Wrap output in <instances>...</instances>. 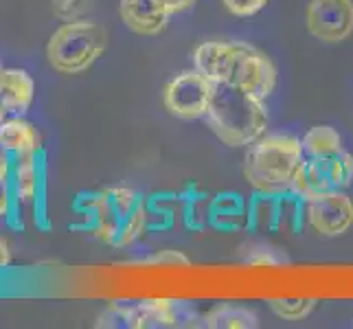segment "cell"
I'll list each match as a JSON object with an SVG mask.
<instances>
[{
    "label": "cell",
    "mask_w": 353,
    "mask_h": 329,
    "mask_svg": "<svg viewBox=\"0 0 353 329\" xmlns=\"http://www.w3.org/2000/svg\"><path fill=\"white\" fill-rule=\"evenodd\" d=\"M202 327L206 329H257L259 319L248 308L235 303H220L202 316Z\"/></svg>",
    "instance_id": "cell-18"
},
{
    "label": "cell",
    "mask_w": 353,
    "mask_h": 329,
    "mask_svg": "<svg viewBox=\"0 0 353 329\" xmlns=\"http://www.w3.org/2000/svg\"><path fill=\"white\" fill-rule=\"evenodd\" d=\"M161 5L167 9V14H182V11L191 9L193 5H196V0H161Z\"/></svg>",
    "instance_id": "cell-25"
},
{
    "label": "cell",
    "mask_w": 353,
    "mask_h": 329,
    "mask_svg": "<svg viewBox=\"0 0 353 329\" xmlns=\"http://www.w3.org/2000/svg\"><path fill=\"white\" fill-rule=\"evenodd\" d=\"M213 97V81L204 77L198 68L180 72L167 83L163 90V101L169 114L182 119V121H193L206 117Z\"/></svg>",
    "instance_id": "cell-9"
},
{
    "label": "cell",
    "mask_w": 353,
    "mask_h": 329,
    "mask_svg": "<svg viewBox=\"0 0 353 329\" xmlns=\"http://www.w3.org/2000/svg\"><path fill=\"white\" fill-rule=\"evenodd\" d=\"M248 200L239 191H220L209 200V226L220 233H235L246 228Z\"/></svg>",
    "instance_id": "cell-14"
},
{
    "label": "cell",
    "mask_w": 353,
    "mask_h": 329,
    "mask_svg": "<svg viewBox=\"0 0 353 329\" xmlns=\"http://www.w3.org/2000/svg\"><path fill=\"white\" fill-rule=\"evenodd\" d=\"M7 119V110H5V106H3V101H0V123Z\"/></svg>",
    "instance_id": "cell-27"
},
{
    "label": "cell",
    "mask_w": 353,
    "mask_h": 329,
    "mask_svg": "<svg viewBox=\"0 0 353 329\" xmlns=\"http://www.w3.org/2000/svg\"><path fill=\"white\" fill-rule=\"evenodd\" d=\"M35 94V83L31 75L22 68H3L0 70V101L7 114L22 117L31 108Z\"/></svg>",
    "instance_id": "cell-15"
},
{
    "label": "cell",
    "mask_w": 353,
    "mask_h": 329,
    "mask_svg": "<svg viewBox=\"0 0 353 329\" xmlns=\"http://www.w3.org/2000/svg\"><path fill=\"white\" fill-rule=\"evenodd\" d=\"M248 263H254V266H281V263H288L290 259L285 255L279 250V248H272V246H257L252 248L250 255L246 257Z\"/></svg>",
    "instance_id": "cell-23"
},
{
    "label": "cell",
    "mask_w": 353,
    "mask_h": 329,
    "mask_svg": "<svg viewBox=\"0 0 353 329\" xmlns=\"http://www.w3.org/2000/svg\"><path fill=\"white\" fill-rule=\"evenodd\" d=\"M119 14L125 27L139 35H156L165 31L169 20L161 0H121Z\"/></svg>",
    "instance_id": "cell-13"
},
{
    "label": "cell",
    "mask_w": 353,
    "mask_h": 329,
    "mask_svg": "<svg viewBox=\"0 0 353 329\" xmlns=\"http://www.w3.org/2000/svg\"><path fill=\"white\" fill-rule=\"evenodd\" d=\"M235 42H204L193 51V64L204 77L215 81H226L230 59H233Z\"/></svg>",
    "instance_id": "cell-17"
},
{
    "label": "cell",
    "mask_w": 353,
    "mask_h": 329,
    "mask_svg": "<svg viewBox=\"0 0 353 329\" xmlns=\"http://www.w3.org/2000/svg\"><path fill=\"white\" fill-rule=\"evenodd\" d=\"M307 29L327 44L347 40L353 33V0H310Z\"/></svg>",
    "instance_id": "cell-11"
},
{
    "label": "cell",
    "mask_w": 353,
    "mask_h": 329,
    "mask_svg": "<svg viewBox=\"0 0 353 329\" xmlns=\"http://www.w3.org/2000/svg\"><path fill=\"white\" fill-rule=\"evenodd\" d=\"M316 299H270L268 306L283 321H303L316 310Z\"/></svg>",
    "instance_id": "cell-21"
},
{
    "label": "cell",
    "mask_w": 353,
    "mask_h": 329,
    "mask_svg": "<svg viewBox=\"0 0 353 329\" xmlns=\"http://www.w3.org/2000/svg\"><path fill=\"white\" fill-rule=\"evenodd\" d=\"M11 263V250H9V243L0 237V268H7Z\"/></svg>",
    "instance_id": "cell-26"
},
{
    "label": "cell",
    "mask_w": 353,
    "mask_h": 329,
    "mask_svg": "<svg viewBox=\"0 0 353 329\" xmlns=\"http://www.w3.org/2000/svg\"><path fill=\"white\" fill-rule=\"evenodd\" d=\"M307 219L316 233L325 237L345 235L353 226V200L343 191L323 193L307 200Z\"/></svg>",
    "instance_id": "cell-12"
},
{
    "label": "cell",
    "mask_w": 353,
    "mask_h": 329,
    "mask_svg": "<svg viewBox=\"0 0 353 329\" xmlns=\"http://www.w3.org/2000/svg\"><path fill=\"white\" fill-rule=\"evenodd\" d=\"M305 161L303 145L294 137H263L250 143L243 158V176L252 189H285L294 185L301 163Z\"/></svg>",
    "instance_id": "cell-3"
},
{
    "label": "cell",
    "mask_w": 353,
    "mask_h": 329,
    "mask_svg": "<svg viewBox=\"0 0 353 329\" xmlns=\"http://www.w3.org/2000/svg\"><path fill=\"white\" fill-rule=\"evenodd\" d=\"M353 182V156L340 152L334 156H307L301 163L294 187L307 200L323 193L343 191Z\"/></svg>",
    "instance_id": "cell-7"
},
{
    "label": "cell",
    "mask_w": 353,
    "mask_h": 329,
    "mask_svg": "<svg viewBox=\"0 0 353 329\" xmlns=\"http://www.w3.org/2000/svg\"><path fill=\"white\" fill-rule=\"evenodd\" d=\"M0 150L14 154L22 152H42L40 132L31 121L22 117H11L0 123Z\"/></svg>",
    "instance_id": "cell-16"
},
{
    "label": "cell",
    "mask_w": 353,
    "mask_h": 329,
    "mask_svg": "<svg viewBox=\"0 0 353 329\" xmlns=\"http://www.w3.org/2000/svg\"><path fill=\"white\" fill-rule=\"evenodd\" d=\"M44 196V154L42 152H22L11 156V198L14 211L9 222L11 226H22V209H38L42 215Z\"/></svg>",
    "instance_id": "cell-8"
},
{
    "label": "cell",
    "mask_w": 353,
    "mask_h": 329,
    "mask_svg": "<svg viewBox=\"0 0 353 329\" xmlns=\"http://www.w3.org/2000/svg\"><path fill=\"white\" fill-rule=\"evenodd\" d=\"M303 217H307V198L294 187L285 189H254L248 198L246 230L259 233H290L299 235L303 230Z\"/></svg>",
    "instance_id": "cell-6"
},
{
    "label": "cell",
    "mask_w": 353,
    "mask_h": 329,
    "mask_svg": "<svg viewBox=\"0 0 353 329\" xmlns=\"http://www.w3.org/2000/svg\"><path fill=\"white\" fill-rule=\"evenodd\" d=\"M226 11H230L237 18H248L259 14V11L268 5V0H222Z\"/></svg>",
    "instance_id": "cell-24"
},
{
    "label": "cell",
    "mask_w": 353,
    "mask_h": 329,
    "mask_svg": "<svg viewBox=\"0 0 353 329\" xmlns=\"http://www.w3.org/2000/svg\"><path fill=\"white\" fill-rule=\"evenodd\" d=\"M265 99L230 81H215L206 121L228 148H246L261 139L268 128Z\"/></svg>",
    "instance_id": "cell-2"
},
{
    "label": "cell",
    "mask_w": 353,
    "mask_h": 329,
    "mask_svg": "<svg viewBox=\"0 0 353 329\" xmlns=\"http://www.w3.org/2000/svg\"><path fill=\"white\" fill-rule=\"evenodd\" d=\"M51 7L55 18L72 22V20H81L88 14L92 9V0H51Z\"/></svg>",
    "instance_id": "cell-22"
},
{
    "label": "cell",
    "mask_w": 353,
    "mask_h": 329,
    "mask_svg": "<svg viewBox=\"0 0 353 329\" xmlns=\"http://www.w3.org/2000/svg\"><path fill=\"white\" fill-rule=\"evenodd\" d=\"M0 70H3V66H0Z\"/></svg>",
    "instance_id": "cell-28"
},
{
    "label": "cell",
    "mask_w": 353,
    "mask_h": 329,
    "mask_svg": "<svg viewBox=\"0 0 353 329\" xmlns=\"http://www.w3.org/2000/svg\"><path fill=\"white\" fill-rule=\"evenodd\" d=\"M301 145L305 156H334V154L345 152L343 139H340V134L332 126H316L307 130Z\"/></svg>",
    "instance_id": "cell-20"
},
{
    "label": "cell",
    "mask_w": 353,
    "mask_h": 329,
    "mask_svg": "<svg viewBox=\"0 0 353 329\" xmlns=\"http://www.w3.org/2000/svg\"><path fill=\"white\" fill-rule=\"evenodd\" d=\"M75 211L83 217V224L75 228L114 248L132 246L148 230V200L128 187L81 193L75 200Z\"/></svg>",
    "instance_id": "cell-1"
},
{
    "label": "cell",
    "mask_w": 353,
    "mask_h": 329,
    "mask_svg": "<svg viewBox=\"0 0 353 329\" xmlns=\"http://www.w3.org/2000/svg\"><path fill=\"white\" fill-rule=\"evenodd\" d=\"M226 81L265 99L276 86V68L272 59L263 51H259V48L235 42Z\"/></svg>",
    "instance_id": "cell-10"
},
{
    "label": "cell",
    "mask_w": 353,
    "mask_h": 329,
    "mask_svg": "<svg viewBox=\"0 0 353 329\" xmlns=\"http://www.w3.org/2000/svg\"><path fill=\"white\" fill-rule=\"evenodd\" d=\"M178 200V213L185 228L189 230H202L204 224H209V213L202 211V206L209 200V196L198 185H187L182 191L176 193Z\"/></svg>",
    "instance_id": "cell-19"
},
{
    "label": "cell",
    "mask_w": 353,
    "mask_h": 329,
    "mask_svg": "<svg viewBox=\"0 0 353 329\" xmlns=\"http://www.w3.org/2000/svg\"><path fill=\"white\" fill-rule=\"evenodd\" d=\"M108 48V31L90 20H72L48 38L46 59L59 75H77L88 70Z\"/></svg>",
    "instance_id": "cell-4"
},
{
    "label": "cell",
    "mask_w": 353,
    "mask_h": 329,
    "mask_svg": "<svg viewBox=\"0 0 353 329\" xmlns=\"http://www.w3.org/2000/svg\"><path fill=\"white\" fill-rule=\"evenodd\" d=\"M9 189H11V187H9Z\"/></svg>",
    "instance_id": "cell-29"
},
{
    "label": "cell",
    "mask_w": 353,
    "mask_h": 329,
    "mask_svg": "<svg viewBox=\"0 0 353 329\" xmlns=\"http://www.w3.org/2000/svg\"><path fill=\"white\" fill-rule=\"evenodd\" d=\"M97 327H119V329H185L202 327V316L189 301L180 299H150L139 303H112Z\"/></svg>",
    "instance_id": "cell-5"
}]
</instances>
